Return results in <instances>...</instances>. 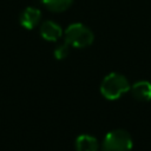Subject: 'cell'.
I'll return each instance as SVG.
<instances>
[{
  "instance_id": "1",
  "label": "cell",
  "mask_w": 151,
  "mask_h": 151,
  "mask_svg": "<svg viewBox=\"0 0 151 151\" xmlns=\"http://www.w3.org/2000/svg\"><path fill=\"white\" fill-rule=\"evenodd\" d=\"M131 86L125 76L118 72L109 73L100 84V93L109 100H116L130 91Z\"/></svg>"
},
{
  "instance_id": "2",
  "label": "cell",
  "mask_w": 151,
  "mask_h": 151,
  "mask_svg": "<svg viewBox=\"0 0 151 151\" xmlns=\"http://www.w3.org/2000/svg\"><path fill=\"white\" fill-rule=\"evenodd\" d=\"M93 40V32L80 22L71 24L65 31V42H67L71 47L85 48L92 45Z\"/></svg>"
},
{
  "instance_id": "3",
  "label": "cell",
  "mask_w": 151,
  "mask_h": 151,
  "mask_svg": "<svg viewBox=\"0 0 151 151\" xmlns=\"http://www.w3.org/2000/svg\"><path fill=\"white\" fill-rule=\"evenodd\" d=\"M132 146V137L123 129H116L107 132L101 143L103 151H131Z\"/></svg>"
},
{
  "instance_id": "4",
  "label": "cell",
  "mask_w": 151,
  "mask_h": 151,
  "mask_svg": "<svg viewBox=\"0 0 151 151\" xmlns=\"http://www.w3.org/2000/svg\"><path fill=\"white\" fill-rule=\"evenodd\" d=\"M41 20V12L37 7H26L19 18L20 25L27 29H33Z\"/></svg>"
},
{
  "instance_id": "5",
  "label": "cell",
  "mask_w": 151,
  "mask_h": 151,
  "mask_svg": "<svg viewBox=\"0 0 151 151\" xmlns=\"http://www.w3.org/2000/svg\"><path fill=\"white\" fill-rule=\"evenodd\" d=\"M40 35L47 41H57L63 35V28L52 20H46L40 25Z\"/></svg>"
},
{
  "instance_id": "6",
  "label": "cell",
  "mask_w": 151,
  "mask_h": 151,
  "mask_svg": "<svg viewBox=\"0 0 151 151\" xmlns=\"http://www.w3.org/2000/svg\"><path fill=\"white\" fill-rule=\"evenodd\" d=\"M134 99L139 101L151 100V83L147 80H139L132 85L130 88Z\"/></svg>"
},
{
  "instance_id": "7",
  "label": "cell",
  "mask_w": 151,
  "mask_h": 151,
  "mask_svg": "<svg viewBox=\"0 0 151 151\" xmlns=\"http://www.w3.org/2000/svg\"><path fill=\"white\" fill-rule=\"evenodd\" d=\"M74 147L77 151H98L99 143L93 136L80 134L76 138Z\"/></svg>"
},
{
  "instance_id": "8",
  "label": "cell",
  "mask_w": 151,
  "mask_h": 151,
  "mask_svg": "<svg viewBox=\"0 0 151 151\" xmlns=\"http://www.w3.org/2000/svg\"><path fill=\"white\" fill-rule=\"evenodd\" d=\"M42 5L51 12L60 13L71 7L73 0H41Z\"/></svg>"
},
{
  "instance_id": "9",
  "label": "cell",
  "mask_w": 151,
  "mask_h": 151,
  "mask_svg": "<svg viewBox=\"0 0 151 151\" xmlns=\"http://www.w3.org/2000/svg\"><path fill=\"white\" fill-rule=\"evenodd\" d=\"M70 47H71V46H70L67 42H64V44H61V45H58V46L54 48V52H53L54 58L58 59V60L65 59V58L68 55V53H70Z\"/></svg>"
}]
</instances>
